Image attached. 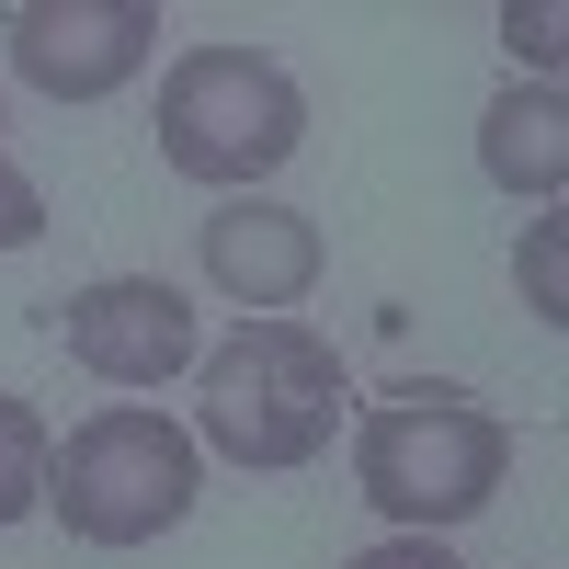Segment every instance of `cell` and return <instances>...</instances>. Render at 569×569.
I'll return each mask as SVG.
<instances>
[{"mask_svg":"<svg viewBox=\"0 0 569 569\" xmlns=\"http://www.w3.org/2000/svg\"><path fill=\"white\" fill-rule=\"evenodd\" d=\"M353 479L388 512L399 536H445L467 512H490L512 479V421L490 399L445 388V376H410L376 410H353Z\"/></svg>","mask_w":569,"mask_h":569,"instance_id":"cell-1","label":"cell"},{"mask_svg":"<svg viewBox=\"0 0 569 569\" xmlns=\"http://www.w3.org/2000/svg\"><path fill=\"white\" fill-rule=\"evenodd\" d=\"M194 421H206V445L240 456V467H308V456L342 445L353 376H342V353H330L308 319H240L206 353Z\"/></svg>","mask_w":569,"mask_h":569,"instance_id":"cell-2","label":"cell"},{"mask_svg":"<svg viewBox=\"0 0 569 569\" xmlns=\"http://www.w3.org/2000/svg\"><path fill=\"white\" fill-rule=\"evenodd\" d=\"M308 149V91L262 46H182L160 80V160L217 194H262V182Z\"/></svg>","mask_w":569,"mask_h":569,"instance_id":"cell-3","label":"cell"},{"mask_svg":"<svg viewBox=\"0 0 569 569\" xmlns=\"http://www.w3.org/2000/svg\"><path fill=\"white\" fill-rule=\"evenodd\" d=\"M194 490H206V445L182 433V421H160L149 399L91 410L80 433L46 456V512H58L80 547H149V536H171L182 512H194Z\"/></svg>","mask_w":569,"mask_h":569,"instance_id":"cell-4","label":"cell"},{"mask_svg":"<svg viewBox=\"0 0 569 569\" xmlns=\"http://www.w3.org/2000/svg\"><path fill=\"white\" fill-rule=\"evenodd\" d=\"M0 46H12L23 91L46 103H103L149 69L160 46V0H12L0 12Z\"/></svg>","mask_w":569,"mask_h":569,"instance_id":"cell-5","label":"cell"},{"mask_svg":"<svg viewBox=\"0 0 569 569\" xmlns=\"http://www.w3.org/2000/svg\"><path fill=\"white\" fill-rule=\"evenodd\" d=\"M58 342L80 376H103V388H160V376L206 365V330H194V297L160 273H103L58 297Z\"/></svg>","mask_w":569,"mask_h":569,"instance_id":"cell-6","label":"cell"},{"mask_svg":"<svg viewBox=\"0 0 569 569\" xmlns=\"http://www.w3.org/2000/svg\"><path fill=\"white\" fill-rule=\"evenodd\" d=\"M319 217H297V206H273V194H228L217 217H206V284L228 308H251V319H284L319 284Z\"/></svg>","mask_w":569,"mask_h":569,"instance_id":"cell-7","label":"cell"},{"mask_svg":"<svg viewBox=\"0 0 569 569\" xmlns=\"http://www.w3.org/2000/svg\"><path fill=\"white\" fill-rule=\"evenodd\" d=\"M479 171L501 182V194L558 206V182H569V103H558L547 80H512L501 103L479 114Z\"/></svg>","mask_w":569,"mask_h":569,"instance_id":"cell-8","label":"cell"},{"mask_svg":"<svg viewBox=\"0 0 569 569\" xmlns=\"http://www.w3.org/2000/svg\"><path fill=\"white\" fill-rule=\"evenodd\" d=\"M46 456H58V445H46V421L0 388V525H23V512L46 501Z\"/></svg>","mask_w":569,"mask_h":569,"instance_id":"cell-9","label":"cell"},{"mask_svg":"<svg viewBox=\"0 0 569 569\" xmlns=\"http://www.w3.org/2000/svg\"><path fill=\"white\" fill-rule=\"evenodd\" d=\"M525 308L558 330L569 319V228L558 217H536V240H525Z\"/></svg>","mask_w":569,"mask_h":569,"instance_id":"cell-10","label":"cell"},{"mask_svg":"<svg viewBox=\"0 0 569 569\" xmlns=\"http://www.w3.org/2000/svg\"><path fill=\"white\" fill-rule=\"evenodd\" d=\"M501 46H512V58H525L547 91H558V46H569V12H558V0H512V12H501Z\"/></svg>","mask_w":569,"mask_h":569,"instance_id":"cell-11","label":"cell"},{"mask_svg":"<svg viewBox=\"0 0 569 569\" xmlns=\"http://www.w3.org/2000/svg\"><path fill=\"white\" fill-rule=\"evenodd\" d=\"M46 240V194H34V171L0 149V251H34Z\"/></svg>","mask_w":569,"mask_h":569,"instance_id":"cell-12","label":"cell"},{"mask_svg":"<svg viewBox=\"0 0 569 569\" xmlns=\"http://www.w3.org/2000/svg\"><path fill=\"white\" fill-rule=\"evenodd\" d=\"M342 569H456V547H445V536H388V547H365V558H342Z\"/></svg>","mask_w":569,"mask_h":569,"instance_id":"cell-13","label":"cell"}]
</instances>
